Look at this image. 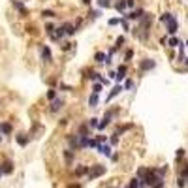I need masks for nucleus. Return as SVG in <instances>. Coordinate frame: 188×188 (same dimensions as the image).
Wrapping results in <instances>:
<instances>
[{"mask_svg": "<svg viewBox=\"0 0 188 188\" xmlns=\"http://www.w3.org/2000/svg\"><path fill=\"white\" fill-rule=\"evenodd\" d=\"M151 25H152V15L151 13H145L141 19H139V25L132 30L134 34L141 40V41H147L149 40V28H151Z\"/></svg>", "mask_w": 188, "mask_h": 188, "instance_id": "f257e3e1", "label": "nucleus"}, {"mask_svg": "<svg viewBox=\"0 0 188 188\" xmlns=\"http://www.w3.org/2000/svg\"><path fill=\"white\" fill-rule=\"evenodd\" d=\"M87 173H88V179L94 181V179H98V177H102V175L105 173V165H100V164L90 165V169H88Z\"/></svg>", "mask_w": 188, "mask_h": 188, "instance_id": "f03ea898", "label": "nucleus"}, {"mask_svg": "<svg viewBox=\"0 0 188 188\" xmlns=\"http://www.w3.org/2000/svg\"><path fill=\"white\" fill-rule=\"evenodd\" d=\"M117 113H119V109H109V111L104 115V119H102V120H98V130H104L109 122H111V119H113Z\"/></svg>", "mask_w": 188, "mask_h": 188, "instance_id": "7ed1b4c3", "label": "nucleus"}, {"mask_svg": "<svg viewBox=\"0 0 188 188\" xmlns=\"http://www.w3.org/2000/svg\"><path fill=\"white\" fill-rule=\"evenodd\" d=\"M40 53H41L43 62H47V64H51V62H53V55H51L49 45H41V47H40Z\"/></svg>", "mask_w": 188, "mask_h": 188, "instance_id": "20e7f679", "label": "nucleus"}, {"mask_svg": "<svg viewBox=\"0 0 188 188\" xmlns=\"http://www.w3.org/2000/svg\"><path fill=\"white\" fill-rule=\"evenodd\" d=\"M154 66H156V62H154L152 59H143L141 62H139V70L141 72H149V70H152Z\"/></svg>", "mask_w": 188, "mask_h": 188, "instance_id": "39448f33", "label": "nucleus"}, {"mask_svg": "<svg viewBox=\"0 0 188 188\" xmlns=\"http://www.w3.org/2000/svg\"><path fill=\"white\" fill-rule=\"evenodd\" d=\"M68 145H70L72 151H77V149H79V136H77V134H70L68 136Z\"/></svg>", "mask_w": 188, "mask_h": 188, "instance_id": "423d86ee", "label": "nucleus"}, {"mask_svg": "<svg viewBox=\"0 0 188 188\" xmlns=\"http://www.w3.org/2000/svg\"><path fill=\"white\" fill-rule=\"evenodd\" d=\"M62 105H64V100H62V98H55V100H51L49 111H51V113H57L59 109H62Z\"/></svg>", "mask_w": 188, "mask_h": 188, "instance_id": "0eeeda50", "label": "nucleus"}, {"mask_svg": "<svg viewBox=\"0 0 188 188\" xmlns=\"http://www.w3.org/2000/svg\"><path fill=\"white\" fill-rule=\"evenodd\" d=\"M12 4H13V8H15V9H17V12L23 15V17H27V15H28V9L23 6V2H21V0H12Z\"/></svg>", "mask_w": 188, "mask_h": 188, "instance_id": "6e6552de", "label": "nucleus"}, {"mask_svg": "<svg viewBox=\"0 0 188 188\" xmlns=\"http://www.w3.org/2000/svg\"><path fill=\"white\" fill-rule=\"evenodd\" d=\"M165 25H168V32H169L171 36L177 32V28H179V23H177V19H175V17H171V19L168 21V23H165Z\"/></svg>", "mask_w": 188, "mask_h": 188, "instance_id": "1a4fd4ad", "label": "nucleus"}, {"mask_svg": "<svg viewBox=\"0 0 188 188\" xmlns=\"http://www.w3.org/2000/svg\"><path fill=\"white\" fill-rule=\"evenodd\" d=\"M98 152L100 154H104V156H111V147L109 145H105V143H98Z\"/></svg>", "mask_w": 188, "mask_h": 188, "instance_id": "9d476101", "label": "nucleus"}, {"mask_svg": "<svg viewBox=\"0 0 188 188\" xmlns=\"http://www.w3.org/2000/svg\"><path fill=\"white\" fill-rule=\"evenodd\" d=\"M143 15H145V12L143 9H134V12H130L128 15H126V19H132V21H139Z\"/></svg>", "mask_w": 188, "mask_h": 188, "instance_id": "9b49d317", "label": "nucleus"}, {"mask_svg": "<svg viewBox=\"0 0 188 188\" xmlns=\"http://www.w3.org/2000/svg\"><path fill=\"white\" fill-rule=\"evenodd\" d=\"M0 134H2V136H9V134H12V124H9V122H0Z\"/></svg>", "mask_w": 188, "mask_h": 188, "instance_id": "f8f14e48", "label": "nucleus"}, {"mask_svg": "<svg viewBox=\"0 0 188 188\" xmlns=\"http://www.w3.org/2000/svg\"><path fill=\"white\" fill-rule=\"evenodd\" d=\"M126 77V66H119V70H117V75H115V79L120 83Z\"/></svg>", "mask_w": 188, "mask_h": 188, "instance_id": "ddd939ff", "label": "nucleus"}, {"mask_svg": "<svg viewBox=\"0 0 188 188\" xmlns=\"http://www.w3.org/2000/svg\"><path fill=\"white\" fill-rule=\"evenodd\" d=\"M28 141H30V136H25V134H19L17 136V143H19L21 147H27Z\"/></svg>", "mask_w": 188, "mask_h": 188, "instance_id": "4468645a", "label": "nucleus"}, {"mask_svg": "<svg viewBox=\"0 0 188 188\" xmlns=\"http://www.w3.org/2000/svg\"><path fill=\"white\" fill-rule=\"evenodd\" d=\"M62 28H64V32H66V36H73V34H75V27H73L72 23L62 25Z\"/></svg>", "mask_w": 188, "mask_h": 188, "instance_id": "2eb2a0df", "label": "nucleus"}, {"mask_svg": "<svg viewBox=\"0 0 188 188\" xmlns=\"http://www.w3.org/2000/svg\"><path fill=\"white\" fill-rule=\"evenodd\" d=\"M124 90V88L122 87H120V85H117V87H113V90L111 92H109V96H107V100H113V98L117 96V94H120V92H122Z\"/></svg>", "mask_w": 188, "mask_h": 188, "instance_id": "dca6fc26", "label": "nucleus"}, {"mask_svg": "<svg viewBox=\"0 0 188 188\" xmlns=\"http://www.w3.org/2000/svg\"><path fill=\"white\" fill-rule=\"evenodd\" d=\"M0 168H2V173H12V171H13V164L9 162V160H6L2 165H0Z\"/></svg>", "mask_w": 188, "mask_h": 188, "instance_id": "f3484780", "label": "nucleus"}, {"mask_svg": "<svg viewBox=\"0 0 188 188\" xmlns=\"http://www.w3.org/2000/svg\"><path fill=\"white\" fill-rule=\"evenodd\" d=\"M98 102H100V98H98L96 92H92L90 98H88V105H90V107H98Z\"/></svg>", "mask_w": 188, "mask_h": 188, "instance_id": "a211bd4d", "label": "nucleus"}, {"mask_svg": "<svg viewBox=\"0 0 188 188\" xmlns=\"http://www.w3.org/2000/svg\"><path fill=\"white\" fill-rule=\"evenodd\" d=\"M77 136H90L88 126H87V124H81V126H79V132H77Z\"/></svg>", "mask_w": 188, "mask_h": 188, "instance_id": "6ab92c4d", "label": "nucleus"}, {"mask_svg": "<svg viewBox=\"0 0 188 188\" xmlns=\"http://www.w3.org/2000/svg\"><path fill=\"white\" fill-rule=\"evenodd\" d=\"M73 154H75V151H72V149L64 151V158H66V162H68V164H72V160H73Z\"/></svg>", "mask_w": 188, "mask_h": 188, "instance_id": "aec40b11", "label": "nucleus"}, {"mask_svg": "<svg viewBox=\"0 0 188 188\" xmlns=\"http://www.w3.org/2000/svg\"><path fill=\"white\" fill-rule=\"evenodd\" d=\"M124 8H126V0H119V2L115 4V9H117V12H120V13L124 12Z\"/></svg>", "mask_w": 188, "mask_h": 188, "instance_id": "412c9836", "label": "nucleus"}, {"mask_svg": "<svg viewBox=\"0 0 188 188\" xmlns=\"http://www.w3.org/2000/svg\"><path fill=\"white\" fill-rule=\"evenodd\" d=\"M41 15H43V19H53V17H57V13H55L53 12V9H43V12H41Z\"/></svg>", "mask_w": 188, "mask_h": 188, "instance_id": "4be33fe9", "label": "nucleus"}, {"mask_svg": "<svg viewBox=\"0 0 188 188\" xmlns=\"http://www.w3.org/2000/svg\"><path fill=\"white\" fill-rule=\"evenodd\" d=\"M181 43H183V41H181L179 38H169V41H168V45H169V47H179Z\"/></svg>", "mask_w": 188, "mask_h": 188, "instance_id": "5701e85b", "label": "nucleus"}, {"mask_svg": "<svg viewBox=\"0 0 188 188\" xmlns=\"http://www.w3.org/2000/svg\"><path fill=\"white\" fill-rule=\"evenodd\" d=\"M102 88H104V85H102V83H94V85H92V92L100 94V92H102Z\"/></svg>", "mask_w": 188, "mask_h": 188, "instance_id": "b1692460", "label": "nucleus"}, {"mask_svg": "<svg viewBox=\"0 0 188 188\" xmlns=\"http://www.w3.org/2000/svg\"><path fill=\"white\" fill-rule=\"evenodd\" d=\"M171 17H173V15H171L169 12H165V13H162V15H160V21H162V23H168Z\"/></svg>", "mask_w": 188, "mask_h": 188, "instance_id": "393cba45", "label": "nucleus"}, {"mask_svg": "<svg viewBox=\"0 0 188 188\" xmlns=\"http://www.w3.org/2000/svg\"><path fill=\"white\" fill-rule=\"evenodd\" d=\"M94 60H96V62H104V60H105V55H104V53H96V55H94Z\"/></svg>", "mask_w": 188, "mask_h": 188, "instance_id": "a878e982", "label": "nucleus"}, {"mask_svg": "<svg viewBox=\"0 0 188 188\" xmlns=\"http://www.w3.org/2000/svg\"><path fill=\"white\" fill-rule=\"evenodd\" d=\"M87 126H88V128H98V119H90V120L87 122Z\"/></svg>", "mask_w": 188, "mask_h": 188, "instance_id": "bb28decb", "label": "nucleus"}, {"mask_svg": "<svg viewBox=\"0 0 188 188\" xmlns=\"http://www.w3.org/2000/svg\"><path fill=\"white\" fill-rule=\"evenodd\" d=\"M177 186H179V188L186 186V179H184V177H179V179H177Z\"/></svg>", "mask_w": 188, "mask_h": 188, "instance_id": "cd10ccee", "label": "nucleus"}, {"mask_svg": "<svg viewBox=\"0 0 188 188\" xmlns=\"http://www.w3.org/2000/svg\"><path fill=\"white\" fill-rule=\"evenodd\" d=\"M98 6H100V8H109L111 2H109V0H98Z\"/></svg>", "mask_w": 188, "mask_h": 188, "instance_id": "c85d7f7f", "label": "nucleus"}, {"mask_svg": "<svg viewBox=\"0 0 188 188\" xmlns=\"http://www.w3.org/2000/svg\"><path fill=\"white\" fill-rule=\"evenodd\" d=\"M55 98H57V92H55V88L47 90V100H55Z\"/></svg>", "mask_w": 188, "mask_h": 188, "instance_id": "c756f323", "label": "nucleus"}, {"mask_svg": "<svg viewBox=\"0 0 188 188\" xmlns=\"http://www.w3.org/2000/svg\"><path fill=\"white\" fill-rule=\"evenodd\" d=\"M132 87H134V81H132V79H126V83H124V87H122V88H124V90H130Z\"/></svg>", "mask_w": 188, "mask_h": 188, "instance_id": "7c9ffc66", "label": "nucleus"}, {"mask_svg": "<svg viewBox=\"0 0 188 188\" xmlns=\"http://www.w3.org/2000/svg\"><path fill=\"white\" fill-rule=\"evenodd\" d=\"M87 171H88V168L81 165V168H77V169H75V175H83V173H87Z\"/></svg>", "mask_w": 188, "mask_h": 188, "instance_id": "2f4dec72", "label": "nucleus"}, {"mask_svg": "<svg viewBox=\"0 0 188 188\" xmlns=\"http://www.w3.org/2000/svg\"><path fill=\"white\" fill-rule=\"evenodd\" d=\"M128 188H139V181H137V177L130 181V186H128Z\"/></svg>", "mask_w": 188, "mask_h": 188, "instance_id": "473e14b6", "label": "nucleus"}, {"mask_svg": "<svg viewBox=\"0 0 188 188\" xmlns=\"http://www.w3.org/2000/svg\"><path fill=\"white\" fill-rule=\"evenodd\" d=\"M122 45H124V38L119 36V38H117V47H122Z\"/></svg>", "mask_w": 188, "mask_h": 188, "instance_id": "72a5a7b5", "label": "nucleus"}, {"mask_svg": "<svg viewBox=\"0 0 188 188\" xmlns=\"http://www.w3.org/2000/svg\"><path fill=\"white\" fill-rule=\"evenodd\" d=\"M53 30H55V27H53V25H45V32H47L49 36L53 34Z\"/></svg>", "mask_w": 188, "mask_h": 188, "instance_id": "f704fd0d", "label": "nucleus"}, {"mask_svg": "<svg viewBox=\"0 0 188 188\" xmlns=\"http://www.w3.org/2000/svg\"><path fill=\"white\" fill-rule=\"evenodd\" d=\"M132 57H134V51L128 49V51H126V60H132Z\"/></svg>", "mask_w": 188, "mask_h": 188, "instance_id": "c9c22d12", "label": "nucleus"}, {"mask_svg": "<svg viewBox=\"0 0 188 188\" xmlns=\"http://www.w3.org/2000/svg\"><path fill=\"white\" fill-rule=\"evenodd\" d=\"M136 6V0H126V8H134Z\"/></svg>", "mask_w": 188, "mask_h": 188, "instance_id": "e433bc0d", "label": "nucleus"}, {"mask_svg": "<svg viewBox=\"0 0 188 188\" xmlns=\"http://www.w3.org/2000/svg\"><path fill=\"white\" fill-rule=\"evenodd\" d=\"M119 23H120V19H117V17L109 21V25H111V27H115V25H119Z\"/></svg>", "mask_w": 188, "mask_h": 188, "instance_id": "4c0bfd02", "label": "nucleus"}, {"mask_svg": "<svg viewBox=\"0 0 188 188\" xmlns=\"http://www.w3.org/2000/svg\"><path fill=\"white\" fill-rule=\"evenodd\" d=\"M184 152H186L184 149H179V151H177V158H183V156H184Z\"/></svg>", "mask_w": 188, "mask_h": 188, "instance_id": "58836bf2", "label": "nucleus"}, {"mask_svg": "<svg viewBox=\"0 0 188 188\" xmlns=\"http://www.w3.org/2000/svg\"><path fill=\"white\" fill-rule=\"evenodd\" d=\"M181 177H184V179H186V177H188V164H186V168L181 171Z\"/></svg>", "mask_w": 188, "mask_h": 188, "instance_id": "ea45409f", "label": "nucleus"}, {"mask_svg": "<svg viewBox=\"0 0 188 188\" xmlns=\"http://www.w3.org/2000/svg\"><path fill=\"white\" fill-rule=\"evenodd\" d=\"M98 15H100V13H98V12H88V17H90V19H96Z\"/></svg>", "mask_w": 188, "mask_h": 188, "instance_id": "a19ab883", "label": "nucleus"}, {"mask_svg": "<svg viewBox=\"0 0 188 188\" xmlns=\"http://www.w3.org/2000/svg\"><path fill=\"white\" fill-rule=\"evenodd\" d=\"M96 141H98V143H104V141H107V137H105V136H98Z\"/></svg>", "mask_w": 188, "mask_h": 188, "instance_id": "79ce46f5", "label": "nucleus"}, {"mask_svg": "<svg viewBox=\"0 0 188 188\" xmlns=\"http://www.w3.org/2000/svg\"><path fill=\"white\" fill-rule=\"evenodd\" d=\"M109 141H111V145H117V143H119V137H117V134H115L111 139H109Z\"/></svg>", "mask_w": 188, "mask_h": 188, "instance_id": "37998d69", "label": "nucleus"}, {"mask_svg": "<svg viewBox=\"0 0 188 188\" xmlns=\"http://www.w3.org/2000/svg\"><path fill=\"white\" fill-rule=\"evenodd\" d=\"M72 45H73V43H64L62 49H64V51H70V49H72Z\"/></svg>", "mask_w": 188, "mask_h": 188, "instance_id": "c03bdc74", "label": "nucleus"}, {"mask_svg": "<svg viewBox=\"0 0 188 188\" xmlns=\"http://www.w3.org/2000/svg\"><path fill=\"white\" fill-rule=\"evenodd\" d=\"M70 188H81V186H79V184H73V186H70Z\"/></svg>", "mask_w": 188, "mask_h": 188, "instance_id": "a18cd8bd", "label": "nucleus"}, {"mask_svg": "<svg viewBox=\"0 0 188 188\" xmlns=\"http://www.w3.org/2000/svg\"><path fill=\"white\" fill-rule=\"evenodd\" d=\"M83 2H85V4H90V0H83Z\"/></svg>", "mask_w": 188, "mask_h": 188, "instance_id": "49530a36", "label": "nucleus"}, {"mask_svg": "<svg viewBox=\"0 0 188 188\" xmlns=\"http://www.w3.org/2000/svg\"><path fill=\"white\" fill-rule=\"evenodd\" d=\"M2 175H4V173H2V168H0V177H2Z\"/></svg>", "mask_w": 188, "mask_h": 188, "instance_id": "de8ad7c7", "label": "nucleus"}, {"mask_svg": "<svg viewBox=\"0 0 188 188\" xmlns=\"http://www.w3.org/2000/svg\"><path fill=\"white\" fill-rule=\"evenodd\" d=\"M184 62H186V64H188V59H184Z\"/></svg>", "mask_w": 188, "mask_h": 188, "instance_id": "09e8293b", "label": "nucleus"}, {"mask_svg": "<svg viewBox=\"0 0 188 188\" xmlns=\"http://www.w3.org/2000/svg\"><path fill=\"white\" fill-rule=\"evenodd\" d=\"M0 141H2V134H0Z\"/></svg>", "mask_w": 188, "mask_h": 188, "instance_id": "8fccbe9b", "label": "nucleus"}]
</instances>
